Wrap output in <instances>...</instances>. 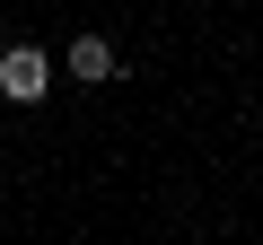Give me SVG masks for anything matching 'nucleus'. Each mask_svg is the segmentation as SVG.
<instances>
[{"instance_id":"f257e3e1","label":"nucleus","mask_w":263,"mask_h":245,"mask_svg":"<svg viewBox=\"0 0 263 245\" xmlns=\"http://www.w3.org/2000/svg\"><path fill=\"white\" fill-rule=\"evenodd\" d=\"M44 88H53L44 44H0V96L9 105H44Z\"/></svg>"},{"instance_id":"f03ea898","label":"nucleus","mask_w":263,"mask_h":245,"mask_svg":"<svg viewBox=\"0 0 263 245\" xmlns=\"http://www.w3.org/2000/svg\"><path fill=\"white\" fill-rule=\"evenodd\" d=\"M114 70H123V53H114L105 35H79V44H70V79H88V88H105Z\"/></svg>"}]
</instances>
